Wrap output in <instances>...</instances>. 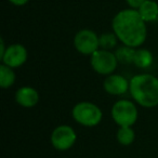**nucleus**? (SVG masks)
<instances>
[{
    "label": "nucleus",
    "mask_w": 158,
    "mask_h": 158,
    "mask_svg": "<svg viewBox=\"0 0 158 158\" xmlns=\"http://www.w3.org/2000/svg\"><path fill=\"white\" fill-rule=\"evenodd\" d=\"M133 63L140 68H146L153 63V55L148 50L139 49V50H135Z\"/></svg>",
    "instance_id": "13"
},
{
    "label": "nucleus",
    "mask_w": 158,
    "mask_h": 158,
    "mask_svg": "<svg viewBox=\"0 0 158 158\" xmlns=\"http://www.w3.org/2000/svg\"><path fill=\"white\" fill-rule=\"evenodd\" d=\"M129 91L136 103L143 107L158 105V78L149 74L136 75L130 80Z\"/></svg>",
    "instance_id": "2"
},
{
    "label": "nucleus",
    "mask_w": 158,
    "mask_h": 158,
    "mask_svg": "<svg viewBox=\"0 0 158 158\" xmlns=\"http://www.w3.org/2000/svg\"><path fill=\"white\" fill-rule=\"evenodd\" d=\"M144 1H145V0H127L128 5H129L130 7H132V8H135V9H136V8H140Z\"/></svg>",
    "instance_id": "17"
},
{
    "label": "nucleus",
    "mask_w": 158,
    "mask_h": 158,
    "mask_svg": "<svg viewBox=\"0 0 158 158\" xmlns=\"http://www.w3.org/2000/svg\"><path fill=\"white\" fill-rule=\"evenodd\" d=\"M15 101L23 107H33L39 101V94L31 87H23L15 93Z\"/></svg>",
    "instance_id": "10"
},
{
    "label": "nucleus",
    "mask_w": 158,
    "mask_h": 158,
    "mask_svg": "<svg viewBox=\"0 0 158 158\" xmlns=\"http://www.w3.org/2000/svg\"><path fill=\"white\" fill-rule=\"evenodd\" d=\"M114 34L125 46L136 48L146 39L145 21L136 10L120 11L113 20Z\"/></svg>",
    "instance_id": "1"
},
{
    "label": "nucleus",
    "mask_w": 158,
    "mask_h": 158,
    "mask_svg": "<svg viewBox=\"0 0 158 158\" xmlns=\"http://www.w3.org/2000/svg\"><path fill=\"white\" fill-rule=\"evenodd\" d=\"M73 117L85 127H94L102 120V112L95 104L90 102H81L74 106Z\"/></svg>",
    "instance_id": "3"
},
{
    "label": "nucleus",
    "mask_w": 158,
    "mask_h": 158,
    "mask_svg": "<svg viewBox=\"0 0 158 158\" xmlns=\"http://www.w3.org/2000/svg\"><path fill=\"white\" fill-rule=\"evenodd\" d=\"M6 50H7V49L5 48V42H3V40L1 39L0 40V59H2V56L6 53Z\"/></svg>",
    "instance_id": "18"
},
{
    "label": "nucleus",
    "mask_w": 158,
    "mask_h": 158,
    "mask_svg": "<svg viewBox=\"0 0 158 158\" xmlns=\"http://www.w3.org/2000/svg\"><path fill=\"white\" fill-rule=\"evenodd\" d=\"M100 39V47H101L103 50H110V49L114 48L117 44V36L115 34H104Z\"/></svg>",
    "instance_id": "16"
},
{
    "label": "nucleus",
    "mask_w": 158,
    "mask_h": 158,
    "mask_svg": "<svg viewBox=\"0 0 158 158\" xmlns=\"http://www.w3.org/2000/svg\"><path fill=\"white\" fill-rule=\"evenodd\" d=\"M76 133L69 126L62 125L56 127L51 134V143L54 148L59 151H66L70 148L76 142Z\"/></svg>",
    "instance_id": "7"
},
{
    "label": "nucleus",
    "mask_w": 158,
    "mask_h": 158,
    "mask_svg": "<svg viewBox=\"0 0 158 158\" xmlns=\"http://www.w3.org/2000/svg\"><path fill=\"white\" fill-rule=\"evenodd\" d=\"M116 55L108 50H97L91 55V66L100 75H110L117 67Z\"/></svg>",
    "instance_id": "5"
},
{
    "label": "nucleus",
    "mask_w": 158,
    "mask_h": 158,
    "mask_svg": "<svg viewBox=\"0 0 158 158\" xmlns=\"http://www.w3.org/2000/svg\"><path fill=\"white\" fill-rule=\"evenodd\" d=\"M134 131L131 127H120L117 132V140L121 145H130L134 141Z\"/></svg>",
    "instance_id": "14"
},
{
    "label": "nucleus",
    "mask_w": 158,
    "mask_h": 158,
    "mask_svg": "<svg viewBox=\"0 0 158 158\" xmlns=\"http://www.w3.org/2000/svg\"><path fill=\"white\" fill-rule=\"evenodd\" d=\"M1 60H2L3 64L9 67H20L26 62L27 51L25 47L20 44H12L7 48L5 55Z\"/></svg>",
    "instance_id": "8"
},
{
    "label": "nucleus",
    "mask_w": 158,
    "mask_h": 158,
    "mask_svg": "<svg viewBox=\"0 0 158 158\" xmlns=\"http://www.w3.org/2000/svg\"><path fill=\"white\" fill-rule=\"evenodd\" d=\"M9 1L15 6H23L26 2H28V0H9Z\"/></svg>",
    "instance_id": "19"
},
{
    "label": "nucleus",
    "mask_w": 158,
    "mask_h": 158,
    "mask_svg": "<svg viewBox=\"0 0 158 158\" xmlns=\"http://www.w3.org/2000/svg\"><path fill=\"white\" fill-rule=\"evenodd\" d=\"M104 90L113 95H121L129 90L130 82L120 75H110L104 80Z\"/></svg>",
    "instance_id": "9"
},
{
    "label": "nucleus",
    "mask_w": 158,
    "mask_h": 158,
    "mask_svg": "<svg viewBox=\"0 0 158 158\" xmlns=\"http://www.w3.org/2000/svg\"><path fill=\"white\" fill-rule=\"evenodd\" d=\"M14 81H15V74L12 70V67L2 64L0 66V86L1 88H9L14 84Z\"/></svg>",
    "instance_id": "12"
},
{
    "label": "nucleus",
    "mask_w": 158,
    "mask_h": 158,
    "mask_svg": "<svg viewBox=\"0 0 158 158\" xmlns=\"http://www.w3.org/2000/svg\"><path fill=\"white\" fill-rule=\"evenodd\" d=\"M139 12L145 22H153L158 18V5L152 0H145L139 8Z\"/></svg>",
    "instance_id": "11"
},
{
    "label": "nucleus",
    "mask_w": 158,
    "mask_h": 158,
    "mask_svg": "<svg viewBox=\"0 0 158 158\" xmlns=\"http://www.w3.org/2000/svg\"><path fill=\"white\" fill-rule=\"evenodd\" d=\"M112 117L119 127H131L138 119V110L131 101L120 100L113 106Z\"/></svg>",
    "instance_id": "4"
},
{
    "label": "nucleus",
    "mask_w": 158,
    "mask_h": 158,
    "mask_svg": "<svg viewBox=\"0 0 158 158\" xmlns=\"http://www.w3.org/2000/svg\"><path fill=\"white\" fill-rule=\"evenodd\" d=\"M74 44L77 51L82 54L92 55L100 48V39L94 31L90 29H82L75 36Z\"/></svg>",
    "instance_id": "6"
},
{
    "label": "nucleus",
    "mask_w": 158,
    "mask_h": 158,
    "mask_svg": "<svg viewBox=\"0 0 158 158\" xmlns=\"http://www.w3.org/2000/svg\"><path fill=\"white\" fill-rule=\"evenodd\" d=\"M134 54H135L134 48H131V47L128 46L121 47L115 53L117 60L119 62H123V63H131V62H133Z\"/></svg>",
    "instance_id": "15"
}]
</instances>
